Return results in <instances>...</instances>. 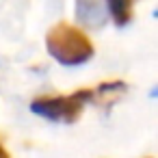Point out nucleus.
<instances>
[{
	"mask_svg": "<svg viewBox=\"0 0 158 158\" xmlns=\"http://www.w3.org/2000/svg\"><path fill=\"white\" fill-rule=\"evenodd\" d=\"M46 44H48V52L61 65H67V67L82 65L93 56V44L89 41V37L65 22L50 28Z\"/></svg>",
	"mask_w": 158,
	"mask_h": 158,
	"instance_id": "1",
	"label": "nucleus"
},
{
	"mask_svg": "<svg viewBox=\"0 0 158 158\" xmlns=\"http://www.w3.org/2000/svg\"><path fill=\"white\" fill-rule=\"evenodd\" d=\"M93 98L91 91H76L72 95H59V98H39L31 104V110L46 117V119H52V121H74L82 106Z\"/></svg>",
	"mask_w": 158,
	"mask_h": 158,
	"instance_id": "2",
	"label": "nucleus"
},
{
	"mask_svg": "<svg viewBox=\"0 0 158 158\" xmlns=\"http://www.w3.org/2000/svg\"><path fill=\"white\" fill-rule=\"evenodd\" d=\"M76 18L89 28H100L106 24V9L100 0H76Z\"/></svg>",
	"mask_w": 158,
	"mask_h": 158,
	"instance_id": "3",
	"label": "nucleus"
},
{
	"mask_svg": "<svg viewBox=\"0 0 158 158\" xmlns=\"http://www.w3.org/2000/svg\"><path fill=\"white\" fill-rule=\"evenodd\" d=\"M132 2L134 0H106L108 5V13L113 15L117 26H123L130 22V13H132Z\"/></svg>",
	"mask_w": 158,
	"mask_h": 158,
	"instance_id": "4",
	"label": "nucleus"
},
{
	"mask_svg": "<svg viewBox=\"0 0 158 158\" xmlns=\"http://www.w3.org/2000/svg\"><path fill=\"white\" fill-rule=\"evenodd\" d=\"M0 158H9V152L5 149V145L0 143Z\"/></svg>",
	"mask_w": 158,
	"mask_h": 158,
	"instance_id": "5",
	"label": "nucleus"
}]
</instances>
